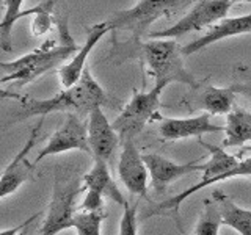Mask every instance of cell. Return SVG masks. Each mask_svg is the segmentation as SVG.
I'll return each instance as SVG.
<instances>
[{"label":"cell","mask_w":251,"mask_h":235,"mask_svg":"<svg viewBox=\"0 0 251 235\" xmlns=\"http://www.w3.org/2000/svg\"><path fill=\"white\" fill-rule=\"evenodd\" d=\"M80 47L74 43L71 44H61L58 47H39L33 52H30L24 57L18 58L16 61L2 63V78L0 82L5 83H14L18 88L21 86L35 82L36 78L44 75L49 70L63 66L71 58V55L75 53Z\"/></svg>","instance_id":"7a4b0ae2"},{"label":"cell","mask_w":251,"mask_h":235,"mask_svg":"<svg viewBox=\"0 0 251 235\" xmlns=\"http://www.w3.org/2000/svg\"><path fill=\"white\" fill-rule=\"evenodd\" d=\"M229 2H232V3H240V2H247V3H251V0H229Z\"/></svg>","instance_id":"f546056e"},{"label":"cell","mask_w":251,"mask_h":235,"mask_svg":"<svg viewBox=\"0 0 251 235\" xmlns=\"http://www.w3.org/2000/svg\"><path fill=\"white\" fill-rule=\"evenodd\" d=\"M83 187L80 188H58L55 187L52 201L47 207L46 219L39 229L41 235H57L65 229L74 227V219L77 215L75 209V198L80 194Z\"/></svg>","instance_id":"ba28073f"},{"label":"cell","mask_w":251,"mask_h":235,"mask_svg":"<svg viewBox=\"0 0 251 235\" xmlns=\"http://www.w3.org/2000/svg\"><path fill=\"white\" fill-rule=\"evenodd\" d=\"M38 13L35 16V21H33V35H44L46 31L50 30V24H52V18H50V11H52V6H53V2L49 0V2L46 3H41L38 5Z\"/></svg>","instance_id":"d4e9b609"},{"label":"cell","mask_w":251,"mask_h":235,"mask_svg":"<svg viewBox=\"0 0 251 235\" xmlns=\"http://www.w3.org/2000/svg\"><path fill=\"white\" fill-rule=\"evenodd\" d=\"M137 227V206L124 207V213L120 223V235H138Z\"/></svg>","instance_id":"484cf974"},{"label":"cell","mask_w":251,"mask_h":235,"mask_svg":"<svg viewBox=\"0 0 251 235\" xmlns=\"http://www.w3.org/2000/svg\"><path fill=\"white\" fill-rule=\"evenodd\" d=\"M82 151L85 154H91V147L88 143V124H85L80 116L75 113H66V119L61 127L50 137L41 152L33 160L38 164L43 159L49 155H57L68 151Z\"/></svg>","instance_id":"52a82bcc"},{"label":"cell","mask_w":251,"mask_h":235,"mask_svg":"<svg viewBox=\"0 0 251 235\" xmlns=\"http://www.w3.org/2000/svg\"><path fill=\"white\" fill-rule=\"evenodd\" d=\"M245 33H251V13L245 16H237V18H225L222 21H218L212 27V30L207 31L204 36L188 43L187 46H182V55L188 57V55H193L196 52L206 49L210 44L222 41V39L237 36V35H245Z\"/></svg>","instance_id":"9a60e30c"},{"label":"cell","mask_w":251,"mask_h":235,"mask_svg":"<svg viewBox=\"0 0 251 235\" xmlns=\"http://www.w3.org/2000/svg\"><path fill=\"white\" fill-rule=\"evenodd\" d=\"M222 224L223 216L218 202L215 199H206L204 201V210L201 213L198 226H196V235H218Z\"/></svg>","instance_id":"603a6c76"},{"label":"cell","mask_w":251,"mask_h":235,"mask_svg":"<svg viewBox=\"0 0 251 235\" xmlns=\"http://www.w3.org/2000/svg\"><path fill=\"white\" fill-rule=\"evenodd\" d=\"M141 53L155 82L184 83L190 88L200 86L195 75L184 66L182 46L176 39H151L141 44Z\"/></svg>","instance_id":"3957f363"},{"label":"cell","mask_w":251,"mask_h":235,"mask_svg":"<svg viewBox=\"0 0 251 235\" xmlns=\"http://www.w3.org/2000/svg\"><path fill=\"white\" fill-rule=\"evenodd\" d=\"M27 232H28V226L25 227V229H22V231L19 232V235H27Z\"/></svg>","instance_id":"4dcf8cb0"},{"label":"cell","mask_w":251,"mask_h":235,"mask_svg":"<svg viewBox=\"0 0 251 235\" xmlns=\"http://www.w3.org/2000/svg\"><path fill=\"white\" fill-rule=\"evenodd\" d=\"M118 176L129 193L146 196L149 171L143 160V154L138 152L133 140L124 141L120 163H118Z\"/></svg>","instance_id":"9c48e42d"},{"label":"cell","mask_w":251,"mask_h":235,"mask_svg":"<svg viewBox=\"0 0 251 235\" xmlns=\"http://www.w3.org/2000/svg\"><path fill=\"white\" fill-rule=\"evenodd\" d=\"M108 162L105 160H94L93 168L83 176V190H96L107 196L108 199H112L113 202L120 204L124 209L129 204L124 199L123 193L120 191V188L115 184V180L108 171Z\"/></svg>","instance_id":"e0dca14e"},{"label":"cell","mask_w":251,"mask_h":235,"mask_svg":"<svg viewBox=\"0 0 251 235\" xmlns=\"http://www.w3.org/2000/svg\"><path fill=\"white\" fill-rule=\"evenodd\" d=\"M108 31H112V28H110L107 21L102 24H96V25L88 28L85 44L80 46V49L77 50L73 60H69L58 69V77H60V83L63 88H69V86L75 85L80 80V77L86 68V58H88L90 52L94 49V46L100 41V38L107 35Z\"/></svg>","instance_id":"5bb4252c"},{"label":"cell","mask_w":251,"mask_h":235,"mask_svg":"<svg viewBox=\"0 0 251 235\" xmlns=\"http://www.w3.org/2000/svg\"><path fill=\"white\" fill-rule=\"evenodd\" d=\"M88 143L94 160L108 162L120 144V135L110 124L102 107H94L88 115Z\"/></svg>","instance_id":"30bf717a"},{"label":"cell","mask_w":251,"mask_h":235,"mask_svg":"<svg viewBox=\"0 0 251 235\" xmlns=\"http://www.w3.org/2000/svg\"><path fill=\"white\" fill-rule=\"evenodd\" d=\"M212 199L218 202L225 226H229L231 229L237 231L240 235H251V210L235 206L222 191H214Z\"/></svg>","instance_id":"d6986e66"},{"label":"cell","mask_w":251,"mask_h":235,"mask_svg":"<svg viewBox=\"0 0 251 235\" xmlns=\"http://www.w3.org/2000/svg\"><path fill=\"white\" fill-rule=\"evenodd\" d=\"M234 86L237 94H242V96H245L251 100V80H247L245 83H235Z\"/></svg>","instance_id":"f1b7e54d"},{"label":"cell","mask_w":251,"mask_h":235,"mask_svg":"<svg viewBox=\"0 0 251 235\" xmlns=\"http://www.w3.org/2000/svg\"><path fill=\"white\" fill-rule=\"evenodd\" d=\"M180 2L182 0H140L129 10L116 11L110 16L107 24L112 30H127L133 38H140L151 24L167 16Z\"/></svg>","instance_id":"5b68a950"},{"label":"cell","mask_w":251,"mask_h":235,"mask_svg":"<svg viewBox=\"0 0 251 235\" xmlns=\"http://www.w3.org/2000/svg\"><path fill=\"white\" fill-rule=\"evenodd\" d=\"M43 122H44V116H41L38 125L31 130L25 146L21 149V151L18 152V155L11 160V163L3 169L2 180H0V198L2 199L6 198L8 194H13L24 182H27V180L30 179L31 171L35 169L36 164L33 162H28L27 157H28L31 149H33L36 144V140L39 137V130H41Z\"/></svg>","instance_id":"8fae6325"},{"label":"cell","mask_w":251,"mask_h":235,"mask_svg":"<svg viewBox=\"0 0 251 235\" xmlns=\"http://www.w3.org/2000/svg\"><path fill=\"white\" fill-rule=\"evenodd\" d=\"M245 151H251V146L250 147H245Z\"/></svg>","instance_id":"1f68e13d"},{"label":"cell","mask_w":251,"mask_h":235,"mask_svg":"<svg viewBox=\"0 0 251 235\" xmlns=\"http://www.w3.org/2000/svg\"><path fill=\"white\" fill-rule=\"evenodd\" d=\"M22 3L24 0H5V14L0 24V47L3 52L13 50V27L22 18Z\"/></svg>","instance_id":"7402d4cb"},{"label":"cell","mask_w":251,"mask_h":235,"mask_svg":"<svg viewBox=\"0 0 251 235\" xmlns=\"http://www.w3.org/2000/svg\"><path fill=\"white\" fill-rule=\"evenodd\" d=\"M143 160L148 166L149 176H151V185L155 193H163V190L170 184L192 172L204 169V164H198L195 162L190 163H175L159 154H143Z\"/></svg>","instance_id":"4fadbf2b"},{"label":"cell","mask_w":251,"mask_h":235,"mask_svg":"<svg viewBox=\"0 0 251 235\" xmlns=\"http://www.w3.org/2000/svg\"><path fill=\"white\" fill-rule=\"evenodd\" d=\"M210 113H202L195 118H163L160 115L155 116L159 119V132L163 140H184L190 137H201L204 133H214V132H225V127L217 125L210 121Z\"/></svg>","instance_id":"7c38bea8"},{"label":"cell","mask_w":251,"mask_h":235,"mask_svg":"<svg viewBox=\"0 0 251 235\" xmlns=\"http://www.w3.org/2000/svg\"><path fill=\"white\" fill-rule=\"evenodd\" d=\"M39 213H41V212H39ZM39 213H35L33 216L27 218L25 221H24L22 224H19V226L13 227V229H5V231H2V235H19V232H21L22 229H25L27 226H31V224L35 223V219H38Z\"/></svg>","instance_id":"83f0119b"},{"label":"cell","mask_w":251,"mask_h":235,"mask_svg":"<svg viewBox=\"0 0 251 235\" xmlns=\"http://www.w3.org/2000/svg\"><path fill=\"white\" fill-rule=\"evenodd\" d=\"M237 96L235 86H227V88H217V86H209L204 90L201 96V108L214 116L227 115L232 112L234 100Z\"/></svg>","instance_id":"ffe728a7"},{"label":"cell","mask_w":251,"mask_h":235,"mask_svg":"<svg viewBox=\"0 0 251 235\" xmlns=\"http://www.w3.org/2000/svg\"><path fill=\"white\" fill-rule=\"evenodd\" d=\"M168 85L155 82L151 91H133L132 99L126 104L121 113L113 121V127L123 141L133 140L145 129V125L157 116V110L162 107L160 96Z\"/></svg>","instance_id":"277c9868"},{"label":"cell","mask_w":251,"mask_h":235,"mask_svg":"<svg viewBox=\"0 0 251 235\" xmlns=\"http://www.w3.org/2000/svg\"><path fill=\"white\" fill-rule=\"evenodd\" d=\"M10 96L19 99L21 102L19 115L13 118L10 122H19L24 119H28V118L46 116L55 112L88 116L94 107H104V105L112 107L110 97L107 96V93L102 90V86L94 80L88 66L85 68L80 80L75 85L65 88L50 99L39 100V99H33L28 96H19V94H13V93Z\"/></svg>","instance_id":"6da1fadb"},{"label":"cell","mask_w":251,"mask_h":235,"mask_svg":"<svg viewBox=\"0 0 251 235\" xmlns=\"http://www.w3.org/2000/svg\"><path fill=\"white\" fill-rule=\"evenodd\" d=\"M107 218L104 212H82L74 219L77 235H100V224Z\"/></svg>","instance_id":"cb8c5ba5"},{"label":"cell","mask_w":251,"mask_h":235,"mask_svg":"<svg viewBox=\"0 0 251 235\" xmlns=\"http://www.w3.org/2000/svg\"><path fill=\"white\" fill-rule=\"evenodd\" d=\"M250 176H251V159H245V160H242L239 163L237 168L229 171V172H226V174L201 177V180L198 184H195L190 188H187V190H184L182 193H179L177 196H175V198H170L168 201L162 202L160 206H157L155 209H152L149 215H160V213H163V212H175V213L177 215L180 204H182L184 201H187V198H190V196L195 194L196 191H200V190H202V188L210 187L214 184L222 182V180L234 179V177H250Z\"/></svg>","instance_id":"2e32d148"},{"label":"cell","mask_w":251,"mask_h":235,"mask_svg":"<svg viewBox=\"0 0 251 235\" xmlns=\"http://www.w3.org/2000/svg\"><path fill=\"white\" fill-rule=\"evenodd\" d=\"M226 138L223 147H239L251 141V113L247 110L234 107L231 113L226 115L225 125Z\"/></svg>","instance_id":"ac0fdd59"},{"label":"cell","mask_w":251,"mask_h":235,"mask_svg":"<svg viewBox=\"0 0 251 235\" xmlns=\"http://www.w3.org/2000/svg\"><path fill=\"white\" fill-rule=\"evenodd\" d=\"M80 209L83 212H102V209H104V194L96 190H88L82 201Z\"/></svg>","instance_id":"4316f807"},{"label":"cell","mask_w":251,"mask_h":235,"mask_svg":"<svg viewBox=\"0 0 251 235\" xmlns=\"http://www.w3.org/2000/svg\"><path fill=\"white\" fill-rule=\"evenodd\" d=\"M200 144H202L204 147H206L210 154V159L207 160V163H204L202 177L222 176V174H226V172H229V171H232L239 166L240 162L235 159L234 155L223 151V147L204 143V141H201V140H200Z\"/></svg>","instance_id":"44dd1931"},{"label":"cell","mask_w":251,"mask_h":235,"mask_svg":"<svg viewBox=\"0 0 251 235\" xmlns=\"http://www.w3.org/2000/svg\"><path fill=\"white\" fill-rule=\"evenodd\" d=\"M232 2L229 0H201L193 6L190 13H187L182 19H179L175 25L165 28L162 31H154L151 38L155 39H176L192 31H200L204 27L217 24L226 18Z\"/></svg>","instance_id":"8992f818"}]
</instances>
